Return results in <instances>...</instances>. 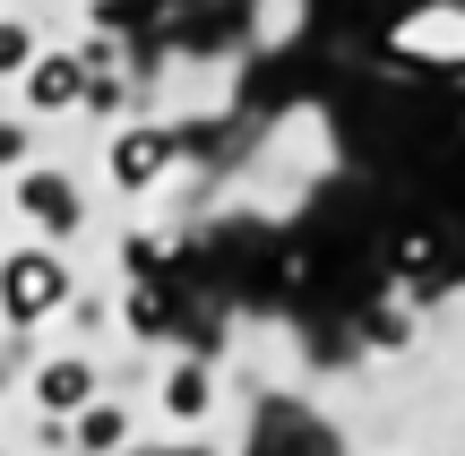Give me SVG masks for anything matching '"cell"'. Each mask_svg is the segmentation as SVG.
Listing matches in <instances>:
<instances>
[{"mask_svg": "<svg viewBox=\"0 0 465 456\" xmlns=\"http://www.w3.org/2000/svg\"><path fill=\"white\" fill-rule=\"evenodd\" d=\"M69 302V258L52 250V241H26V250L0 258V319L26 336V327H44L52 310Z\"/></svg>", "mask_w": 465, "mask_h": 456, "instance_id": "1", "label": "cell"}, {"mask_svg": "<svg viewBox=\"0 0 465 456\" xmlns=\"http://www.w3.org/2000/svg\"><path fill=\"white\" fill-rule=\"evenodd\" d=\"M388 61L405 69H457L465 78V0H414L388 17Z\"/></svg>", "mask_w": 465, "mask_h": 456, "instance_id": "2", "label": "cell"}, {"mask_svg": "<svg viewBox=\"0 0 465 456\" xmlns=\"http://www.w3.org/2000/svg\"><path fill=\"white\" fill-rule=\"evenodd\" d=\"M173 172V130L164 121H121L113 138H104V181L121 189V199H155Z\"/></svg>", "mask_w": 465, "mask_h": 456, "instance_id": "3", "label": "cell"}, {"mask_svg": "<svg viewBox=\"0 0 465 456\" xmlns=\"http://www.w3.org/2000/svg\"><path fill=\"white\" fill-rule=\"evenodd\" d=\"M9 207L35 224V233H52V241H69L86 224V199H78V181H69L61 164H26V172H9Z\"/></svg>", "mask_w": 465, "mask_h": 456, "instance_id": "4", "label": "cell"}, {"mask_svg": "<svg viewBox=\"0 0 465 456\" xmlns=\"http://www.w3.org/2000/svg\"><path fill=\"white\" fill-rule=\"evenodd\" d=\"M457 267H465V258H457V241L440 233V224H405V233L388 241V276H397V293H414V302L440 293Z\"/></svg>", "mask_w": 465, "mask_h": 456, "instance_id": "5", "label": "cell"}, {"mask_svg": "<svg viewBox=\"0 0 465 456\" xmlns=\"http://www.w3.org/2000/svg\"><path fill=\"white\" fill-rule=\"evenodd\" d=\"M17 95H26V121H61V112H78V95H86V69H78V52L69 44H44L26 69H17Z\"/></svg>", "mask_w": 465, "mask_h": 456, "instance_id": "6", "label": "cell"}, {"mask_svg": "<svg viewBox=\"0 0 465 456\" xmlns=\"http://www.w3.org/2000/svg\"><path fill=\"white\" fill-rule=\"evenodd\" d=\"M26 396H35V413L69 422L78 405H95V396H104V371H95L86 354H52V362H26Z\"/></svg>", "mask_w": 465, "mask_h": 456, "instance_id": "7", "label": "cell"}, {"mask_svg": "<svg viewBox=\"0 0 465 456\" xmlns=\"http://www.w3.org/2000/svg\"><path fill=\"white\" fill-rule=\"evenodd\" d=\"M130 440H138V422L121 396H95V405L69 413V456H130Z\"/></svg>", "mask_w": 465, "mask_h": 456, "instance_id": "8", "label": "cell"}, {"mask_svg": "<svg viewBox=\"0 0 465 456\" xmlns=\"http://www.w3.org/2000/svg\"><path fill=\"white\" fill-rule=\"evenodd\" d=\"M155 405H164V422H182V431H199L207 413H216V371L207 362H164V388H155Z\"/></svg>", "mask_w": 465, "mask_h": 456, "instance_id": "9", "label": "cell"}, {"mask_svg": "<svg viewBox=\"0 0 465 456\" xmlns=\"http://www.w3.org/2000/svg\"><path fill=\"white\" fill-rule=\"evenodd\" d=\"M353 336H362L371 354H405V344L422 336V319L405 302H362V327H353Z\"/></svg>", "mask_w": 465, "mask_h": 456, "instance_id": "10", "label": "cell"}, {"mask_svg": "<svg viewBox=\"0 0 465 456\" xmlns=\"http://www.w3.org/2000/svg\"><path fill=\"white\" fill-rule=\"evenodd\" d=\"M35 52H44V26L35 17H0V78H17Z\"/></svg>", "mask_w": 465, "mask_h": 456, "instance_id": "11", "label": "cell"}, {"mask_svg": "<svg viewBox=\"0 0 465 456\" xmlns=\"http://www.w3.org/2000/svg\"><path fill=\"white\" fill-rule=\"evenodd\" d=\"M26 147H35V138H26V112H9V121H0V172H26Z\"/></svg>", "mask_w": 465, "mask_h": 456, "instance_id": "12", "label": "cell"}, {"mask_svg": "<svg viewBox=\"0 0 465 456\" xmlns=\"http://www.w3.org/2000/svg\"><path fill=\"white\" fill-rule=\"evenodd\" d=\"M0 216H9V181H0Z\"/></svg>", "mask_w": 465, "mask_h": 456, "instance_id": "13", "label": "cell"}]
</instances>
